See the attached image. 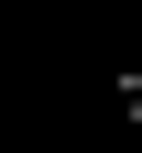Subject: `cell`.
Returning <instances> with one entry per match:
<instances>
[{"label": "cell", "instance_id": "obj_1", "mask_svg": "<svg viewBox=\"0 0 142 153\" xmlns=\"http://www.w3.org/2000/svg\"><path fill=\"white\" fill-rule=\"evenodd\" d=\"M131 120H142V99H131Z\"/></svg>", "mask_w": 142, "mask_h": 153}]
</instances>
